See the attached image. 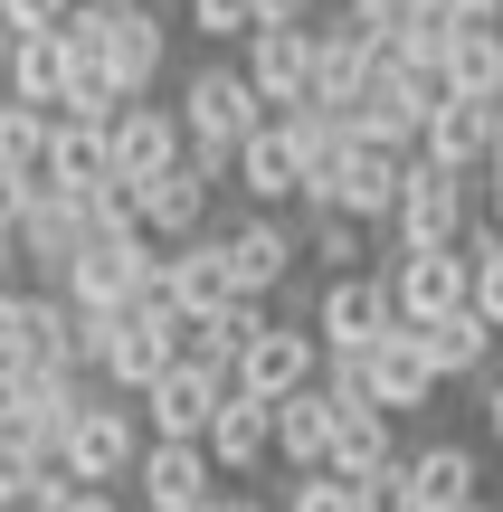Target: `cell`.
<instances>
[{
    "label": "cell",
    "instance_id": "cell-1",
    "mask_svg": "<svg viewBox=\"0 0 503 512\" xmlns=\"http://www.w3.org/2000/svg\"><path fill=\"white\" fill-rule=\"evenodd\" d=\"M171 105H181V143H190V162H200L209 181L228 190V171H238V143L266 124V95L247 86L238 57H209V67H190V76H181V95H171Z\"/></svg>",
    "mask_w": 503,
    "mask_h": 512
},
{
    "label": "cell",
    "instance_id": "cell-2",
    "mask_svg": "<svg viewBox=\"0 0 503 512\" xmlns=\"http://www.w3.org/2000/svg\"><path fill=\"white\" fill-rule=\"evenodd\" d=\"M475 200H485V171H447V162H428V152H409L399 209H390V228H371V238H380V256H399V247H466Z\"/></svg>",
    "mask_w": 503,
    "mask_h": 512
},
{
    "label": "cell",
    "instance_id": "cell-3",
    "mask_svg": "<svg viewBox=\"0 0 503 512\" xmlns=\"http://www.w3.org/2000/svg\"><path fill=\"white\" fill-rule=\"evenodd\" d=\"M143 408L114 399L105 380L76 399V418L57 427V465H67V484H133V456H143Z\"/></svg>",
    "mask_w": 503,
    "mask_h": 512
},
{
    "label": "cell",
    "instance_id": "cell-4",
    "mask_svg": "<svg viewBox=\"0 0 503 512\" xmlns=\"http://www.w3.org/2000/svg\"><path fill=\"white\" fill-rule=\"evenodd\" d=\"M95 323V380L114 399H143L171 361H181V313H152V304H114V313H86Z\"/></svg>",
    "mask_w": 503,
    "mask_h": 512
},
{
    "label": "cell",
    "instance_id": "cell-5",
    "mask_svg": "<svg viewBox=\"0 0 503 512\" xmlns=\"http://www.w3.org/2000/svg\"><path fill=\"white\" fill-rule=\"evenodd\" d=\"M219 247H228V275H238L247 304H276L304 275V219H285V209H238L219 228Z\"/></svg>",
    "mask_w": 503,
    "mask_h": 512
},
{
    "label": "cell",
    "instance_id": "cell-6",
    "mask_svg": "<svg viewBox=\"0 0 503 512\" xmlns=\"http://www.w3.org/2000/svg\"><path fill=\"white\" fill-rule=\"evenodd\" d=\"M152 247L133 219H114V228H95L86 247H76V266L57 275V294H67L76 313H114V304H133V285H143V266H152Z\"/></svg>",
    "mask_w": 503,
    "mask_h": 512
},
{
    "label": "cell",
    "instance_id": "cell-7",
    "mask_svg": "<svg viewBox=\"0 0 503 512\" xmlns=\"http://www.w3.org/2000/svg\"><path fill=\"white\" fill-rule=\"evenodd\" d=\"M314 380H323V332L314 323L266 313V323L238 342V389L247 399H295V389H314Z\"/></svg>",
    "mask_w": 503,
    "mask_h": 512
},
{
    "label": "cell",
    "instance_id": "cell-8",
    "mask_svg": "<svg viewBox=\"0 0 503 512\" xmlns=\"http://www.w3.org/2000/svg\"><path fill=\"white\" fill-rule=\"evenodd\" d=\"M95 29H105V67H114V95H124V105L162 95V76H171V19L152 10V0L95 10Z\"/></svg>",
    "mask_w": 503,
    "mask_h": 512
},
{
    "label": "cell",
    "instance_id": "cell-9",
    "mask_svg": "<svg viewBox=\"0 0 503 512\" xmlns=\"http://www.w3.org/2000/svg\"><path fill=\"white\" fill-rule=\"evenodd\" d=\"M314 332H323V351H371L380 332H399V304H390V275H380V266H352V275H323V285H314Z\"/></svg>",
    "mask_w": 503,
    "mask_h": 512
},
{
    "label": "cell",
    "instance_id": "cell-10",
    "mask_svg": "<svg viewBox=\"0 0 503 512\" xmlns=\"http://www.w3.org/2000/svg\"><path fill=\"white\" fill-rule=\"evenodd\" d=\"M124 200H133V228H143L152 247H181V238H200V228H209V209H219V181H209V171L181 152L171 171H152V181H143V190H124Z\"/></svg>",
    "mask_w": 503,
    "mask_h": 512
},
{
    "label": "cell",
    "instance_id": "cell-11",
    "mask_svg": "<svg viewBox=\"0 0 503 512\" xmlns=\"http://www.w3.org/2000/svg\"><path fill=\"white\" fill-rule=\"evenodd\" d=\"M181 105H114V124H105V171H114V190H143L152 171H171L181 162Z\"/></svg>",
    "mask_w": 503,
    "mask_h": 512
},
{
    "label": "cell",
    "instance_id": "cell-12",
    "mask_svg": "<svg viewBox=\"0 0 503 512\" xmlns=\"http://www.w3.org/2000/svg\"><path fill=\"white\" fill-rule=\"evenodd\" d=\"M380 275H390L399 323H437V313H456V304L475 294L466 247H399V256H380Z\"/></svg>",
    "mask_w": 503,
    "mask_h": 512
},
{
    "label": "cell",
    "instance_id": "cell-13",
    "mask_svg": "<svg viewBox=\"0 0 503 512\" xmlns=\"http://www.w3.org/2000/svg\"><path fill=\"white\" fill-rule=\"evenodd\" d=\"M399 181H409V152L352 143V152L333 162V181H323L304 209H342V219H361V228H390V209H399Z\"/></svg>",
    "mask_w": 503,
    "mask_h": 512
},
{
    "label": "cell",
    "instance_id": "cell-14",
    "mask_svg": "<svg viewBox=\"0 0 503 512\" xmlns=\"http://www.w3.org/2000/svg\"><path fill=\"white\" fill-rule=\"evenodd\" d=\"M19 342H29V370H76V380H95V323L57 285H19Z\"/></svg>",
    "mask_w": 503,
    "mask_h": 512
},
{
    "label": "cell",
    "instance_id": "cell-15",
    "mask_svg": "<svg viewBox=\"0 0 503 512\" xmlns=\"http://www.w3.org/2000/svg\"><path fill=\"white\" fill-rule=\"evenodd\" d=\"M133 494H143V512H200L209 494H219V465H209L200 437H143Z\"/></svg>",
    "mask_w": 503,
    "mask_h": 512
},
{
    "label": "cell",
    "instance_id": "cell-16",
    "mask_svg": "<svg viewBox=\"0 0 503 512\" xmlns=\"http://www.w3.org/2000/svg\"><path fill=\"white\" fill-rule=\"evenodd\" d=\"M371 76H380V29H361L333 0V10L314 19V105H361Z\"/></svg>",
    "mask_w": 503,
    "mask_h": 512
},
{
    "label": "cell",
    "instance_id": "cell-17",
    "mask_svg": "<svg viewBox=\"0 0 503 512\" xmlns=\"http://www.w3.org/2000/svg\"><path fill=\"white\" fill-rule=\"evenodd\" d=\"M437 370H428V351H418V332L399 323V332H380L371 351H361V399L371 408H390V418H418V408H437Z\"/></svg>",
    "mask_w": 503,
    "mask_h": 512
},
{
    "label": "cell",
    "instance_id": "cell-18",
    "mask_svg": "<svg viewBox=\"0 0 503 512\" xmlns=\"http://www.w3.org/2000/svg\"><path fill=\"white\" fill-rule=\"evenodd\" d=\"M200 446H209V465H219V484H247L257 465H276V399H247V389H228V399L209 408Z\"/></svg>",
    "mask_w": 503,
    "mask_h": 512
},
{
    "label": "cell",
    "instance_id": "cell-19",
    "mask_svg": "<svg viewBox=\"0 0 503 512\" xmlns=\"http://www.w3.org/2000/svg\"><path fill=\"white\" fill-rule=\"evenodd\" d=\"M238 67H247V86L266 95V114L314 105V29H247Z\"/></svg>",
    "mask_w": 503,
    "mask_h": 512
},
{
    "label": "cell",
    "instance_id": "cell-20",
    "mask_svg": "<svg viewBox=\"0 0 503 512\" xmlns=\"http://www.w3.org/2000/svg\"><path fill=\"white\" fill-rule=\"evenodd\" d=\"M228 190H238L247 209H295V200H304V152H295V133H285V114H266V124L238 143Z\"/></svg>",
    "mask_w": 503,
    "mask_h": 512
},
{
    "label": "cell",
    "instance_id": "cell-21",
    "mask_svg": "<svg viewBox=\"0 0 503 512\" xmlns=\"http://www.w3.org/2000/svg\"><path fill=\"white\" fill-rule=\"evenodd\" d=\"M409 494H418V512H475L485 503V456H475L466 437L409 446Z\"/></svg>",
    "mask_w": 503,
    "mask_h": 512
},
{
    "label": "cell",
    "instance_id": "cell-22",
    "mask_svg": "<svg viewBox=\"0 0 503 512\" xmlns=\"http://www.w3.org/2000/svg\"><path fill=\"white\" fill-rule=\"evenodd\" d=\"M494 133H503L494 95H447V105L428 114V133H418V152L447 162V171H485L494 162Z\"/></svg>",
    "mask_w": 503,
    "mask_h": 512
},
{
    "label": "cell",
    "instance_id": "cell-23",
    "mask_svg": "<svg viewBox=\"0 0 503 512\" xmlns=\"http://www.w3.org/2000/svg\"><path fill=\"white\" fill-rule=\"evenodd\" d=\"M219 399H228V380H209V370L171 361V370H162V380H152V389H143L133 408H143V427H152V437H200Z\"/></svg>",
    "mask_w": 503,
    "mask_h": 512
},
{
    "label": "cell",
    "instance_id": "cell-24",
    "mask_svg": "<svg viewBox=\"0 0 503 512\" xmlns=\"http://www.w3.org/2000/svg\"><path fill=\"white\" fill-rule=\"evenodd\" d=\"M418 332V351H428V370H437V380H485V370H494V323H485V313H475V304H456V313H437V323H409Z\"/></svg>",
    "mask_w": 503,
    "mask_h": 512
},
{
    "label": "cell",
    "instance_id": "cell-25",
    "mask_svg": "<svg viewBox=\"0 0 503 512\" xmlns=\"http://www.w3.org/2000/svg\"><path fill=\"white\" fill-rule=\"evenodd\" d=\"M228 304H247V294H238V275H228L219 228L181 238V247H171V313H228Z\"/></svg>",
    "mask_w": 503,
    "mask_h": 512
},
{
    "label": "cell",
    "instance_id": "cell-26",
    "mask_svg": "<svg viewBox=\"0 0 503 512\" xmlns=\"http://www.w3.org/2000/svg\"><path fill=\"white\" fill-rule=\"evenodd\" d=\"M399 456H409V446H399V418H390V408H371V399L333 408V475L342 484L380 475V465H399Z\"/></svg>",
    "mask_w": 503,
    "mask_h": 512
},
{
    "label": "cell",
    "instance_id": "cell-27",
    "mask_svg": "<svg viewBox=\"0 0 503 512\" xmlns=\"http://www.w3.org/2000/svg\"><path fill=\"white\" fill-rule=\"evenodd\" d=\"M276 465L285 475H323L333 465V399H323V380L276 399Z\"/></svg>",
    "mask_w": 503,
    "mask_h": 512
},
{
    "label": "cell",
    "instance_id": "cell-28",
    "mask_svg": "<svg viewBox=\"0 0 503 512\" xmlns=\"http://www.w3.org/2000/svg\"><path fill=\"white\" fill-rule=\"evenodd\" d=\"M48 133H57V114L0 95V181H10L19 200H38V190H48Z\"/></svg>",
    "mask_w": 503,
    "mask_h": 512
},
{
    "label": "cell",
    "instance_id": "cell-29",
    "mask_svg": "<svg viewBox=\"0 0 503 512\" xmlns=\"http://www.w3.org/2000/svg\"><path fill=\"white\" fill-rule=\"evenodd\" d=\"M105 124H114V114H57V133H48V190H114Z\"/></svg>",
    "mask_w": 503,
    "mask_h": 512
},
{
    "label": "cell",
    "instance_id": "cell-30",
    "mask_svg": "<svg viewBox=\"0 0 503 512\" xmlns=\"http://www.w3.org/2000/svg\"><path fill=\"white\" fill-rule=\"evenodd\" d=\"M447 95H503V19H447Z\"/></svg>",
    "mask_w": 503,
    "mask_h": 512
},
{
    "label": "cell",
    "instance_id": "cell-31",
    "mask_svg": "<svg viewBox=\"0 0 503 512\" xmlns=\"http://www.w3.org/2000/svg\"><path fill=\"white\" fill-rule=\"evenodd\" d=\"M76 484L57 456H38V446H0V512H57Z\"/></svg>",
    "mask_w": 503,
    "mask_h": 512
},
{
    "label": "cell",
    "instance_id": "cell-32",
    "mask_svg": "<svg viewBox=\"0 0 503 512\" xmlns=\"http://www.w3.org/2000/svg\"><path fill=\"white\" fill-rule=\"evenodd\" d=\"M380 238L361 219H342V209H304V266L314 275H352V266H371Z\"/></svg>",
    "mask_w": 503,
    "mask_h": 512
},
{
    "label": "cell",
    "instance_id": "cell-33",
    "mask_svg": "<svg viewBox=\"0 0 503 512\" xmlns=\"http://www.w3.org/2000/svg\"><path fill=\"white\" fill-rule=\"evenodd\" d=\"M0 95H19V105H38V114L67 105V57H57V29H48V38H10V86H0Z\"/></svg>",
    "mask_w": 503,
    "mask_h": 512
},
{
    "label": "cell",
    "instance_id": "cell-34",
    "mask_svg": "<svg viewBox=\"0 0 503 512\" xmlns=\"http://www.w3.org/2000/svg\"><path fill=\"white\" fill-rule=\"evenodd\" d=\"M466 275H475V294H466V304L503 332V228H466Z\"/></svg>",
    "mask_w": 503,
    "mask_h": 512
},
{
    "label": "cell",
    "instance_id": "cell-35",
    "mask_svg": "<svg viewBox=\"0 0 503 512\" xmlns=\"http://www.w3.org/2000/svg\"><path fill=\"white\" fill-rule=\"evenodd\" d=\"M181 29H190V38H219V48H247L257 0H181Z\"/></svg>",
    "mask_w": 503,
    "mask_h": 512
},
{
    "label": "cell",
    "instance_id": "cell-36",
    "mask_svg": "<svg viewBox=\"0 0 503 512\" xmlns=\"http://www.w3.org/2000/svg\"><path fill=\"white\" fill-rule=\"evenodd\" d=\"M352 512H418V494H409V456L380 465V475H361V484H352Z\"/></svg>",
    "mask_w": 503,
    "mask_h": 512
},
{
    "label": "cell",
    "instance_id": "cell-37",
    "mask_svg": "<svg viewBox=\"0 0 503 512\" xmlns=\"http://www.w3.org/2000/svg\"><path fill=\"white\" fill-rule=\"evenodd\" d=\"M276 512H352V484L333 475V465H323V475H295L285 484V503Z\"/></svg>",
    "mask_w": 503,
    "mask_h": 512
},
{
    "label": "cell",
    "instance_id": "cell-38",
    "mask_svg": "<svg viewBox=\"0 0 503 512\" xmlns=\"http://www.w3.org/2000/svg\"><path fill=\"white\" fill-rule=\"evenodd\" d=\"M76 10H86V0H0V19H10V38H48V29H67Z\"/></svg>",
    "mask_w": 503,
    "mask_h": 512
},
{
    "label": "cell",
    "instance_id": "cell-39",
    "mask_svg": "<svg viewBox=\"0 0 503 512\" xmlns=\"http://www.w3.org/2000/svg\"><path fill=\"white\" fill-rule=\"evenodd\" d=\"M323 0H257V29H314Z\"/></svg>",
    "mask_w": 503,
    "mask_h": 512
},
{
    "label": "cell",
    "instance_id": "cell-40",
    "mask_svg": "<svg viewBox=\"0 0 503 512\" xmlns=\"http://www.w3.org/2000/svg\"><path fill=\"white\" fill-rule=\"evenodd\" d=\"M57 512H133V503H124V484H76Z\"/></svg>",
    "mask_w": 503,
    "mask_h": 512
},
{
    "label": "cell",
    "instance_id": "cell-41",
    "mask_svg": "<svg viewBox=\"0 0 503 512\" xmlns=\"http://www.w3.org/2000/svg\"><path fill=\"white\" fill-rule=\"evenodd\" d=\"M209 512H276L266 494H247V484H219V494H209Z\"/></svg>",
    "mask_w": 503,
    "mask_h": 512
},
{
    "label": "cell",
    "instance_id": "cell-42",
    "mask_svg": "<svg viewBox=\"0 0 503 512\" xmlns=\"http://www.w3.org/2000/svg\"><path fill=\"white\" fill-rule=\"evenodd\" d=\"M475 389H485V437L503 446V370H485V380H475Z\"/></svg>",
    "mask_w": 503,
    "mask_h": 512
},
{
    "label": "cell",
    "instance_id": "cell-43",
    "mask_svg": "<svg viewBox=\"0 0 503 512\" xmlns=\"http://www.w3.org/2000/svg\"><path fill=\"white\" fill-rule=\"evenodd\" d=\"M485 228H503V152L485 162Z\"/></svg>",
    "mask_w": 503,
    "mask_h": 512
},
{
    "label": "cell",
    "instance_id": "cell-44",
    "mask_svg": "<svg viewBox=\"0 0 503 512\" xmlns=\"http://www.w3.org/2000/svg\"><path fill=\"white\" fill-rule=\"evenodd\" d=\"M19 285V228H0V294Z\"/></svg>",
    "mask_w": 503,
    "mask_h": 512
},
{
    "label": "cell",
    "instance_id": "cell-45",
    "mask_svg": "<svg viewBox=\"0 0 503 512\" xmlns=\"http://www.w3.org/2000/svg\"><path fill=\"white\" fill-rule=\"evenodd\" d=\"M503 10V0H456V19H494Z\"/></svg>",
    "mask_w": 503,
    "mask_h": 512
},
{
    "label": "cell",
    "instance_id": "cell-46",
    "mask_svg": "<svg viewBox=\"0 0 503 512\" xmlns=\"http://www.w3.org/2000/svg\"><path fill=\"white\" fill-rule=\"evenodd\" d=\"M0 86H10V19H0Z\"/></svg>",
    "mask_w": 503,
    "mask_h": 512
},
{
    "label": "cell",
    "instance_id": "cell-47",
    "mask_svg": "<svg viewBox=\"0 0 503 512\" xmlns=\"http://www.w3.org/2000/svg\"><path fill=\"white\" fill-rule=\"evenodd\" d=\"M86 10H124V0H86Z\"/></svg>",
    "mask_w": 503,
    "mask_h": 512
},
{
    "label": "cell",
    "instance_id": "cell-48",
    "mask_svg": "<svg viewBox=\"0 0 503 512\" xmlns=\"http://www.w3.org/2000/svg\"><path fill=\"white\" fill-rule=\"evenodd\" d=\"M494 370H503V332H494Z\"/></svg>",
    "mask_w": 503,
    "mask_h": 512
},
{
    "label": "cell",
    "instance_id": "cell-49",
    "mask_svg": "<svg viewBox=\"0 0 503 512\" xmlns=\"http://www.w3.org/2000/svg\"><path fill=\"white\" fill-rule=\"evenodd\" d=\"M494 19H503V10H494Z\"/></svg>",
    "mask_w": 503,
    "mask_h": 512
}]
</instances>
